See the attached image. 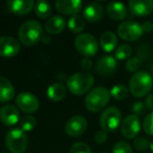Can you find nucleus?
Here are the masks:
<instances>
[{"label":"nucleus","instance_id":"10","mask_svg":"<svg viewBox=\"0 0 153 153\" xmlns=\"http://www.w3.org/2000/svg\"><path fill=\"white\" fill-rule=\"evenodd\" d=\"M140 131V122L137 115L129 114L122 121L121 132L125 137L134 138Z\"/></svg>","mask_w":153,"mask_h":153},{"label":"nucleus","instance_id":"16","mask_svg":"<svg viewBox=\"0 0 153 153\" xmlns=\"http://www.w3.org/2000/svg\"><path fill=\"white\" fill-rule=\"evenodd\" d=\"M117 59L112 56H103L97 61L96 63V70L98 74H102V76H108L114 72L117 69Z\"/></svg>","mask_w":153,"mask_h":153},{"label":"nucleus","instance_id":"24","mask_svg":"<svg viewBox=\"0 0 153 153\" xmlns=\"http://www.w3.org/2000/svg\"><path fill=\"white\" fill-rule=\"evenodd\" d=\"M67 25L69 27V30H71L74 34H79L85 27V20L82 16L78 15H74L68 19L67 21Z\"/></svg>","mask_w":153,"mask_h":153},{"label":"nucleus","instance_id":"22","mask_svg":"<svg viewBox=\"0 0 153 153\" xmlns=\"http://www.w3.org/2000/svg\"><path fill=\"white\" fill-rule=\"evenodd\" d=\"M117 42H119V40H117V35L113 32H111V30L105 32L104 34H102V36L100 38L101 47L106 53H110L112 51H115Z\"/></svg>","mask_w":153,"mask_h":153},{"label":"nucleus","instance_id":"14","mask_svg":"<svg viewBox=\"0 0 153 153\" xmlns=\"http://www.w3.org/2000/svg\"><path fill=\"white\" fill-rule=\"evenodd\" d=\"M20 113L17 107L7 104L0 108V121L5 126H14L19 122Z\"/></svg>","mask_w":153,"mask_h":153},{"label":"nucleus","instance_id":"17","mask_svg":"<svg viewBox=\"0 0 153 153\" xmlns=\"http://www.w3.org/2000/svg\"><path fill=\"white\" fill-rule=\"evenodd\" d=\"M35 7L33 0H10L7 2V11L15 15H24L30 13Z\"/></svg>","mask_w":153,"mask_h":153},{"label":"nucleus","instance_id":"9","mask_svg":"<svg viewBox=\"0 0 153 153\" xmlns=\"http://www.w3.org/2000/svg\"><path fill=\"white\" fill-rule=\"evenodd\" d=\"M16 104H17L18 108L26 113H33L38 110L39 108L38 98L28 91L18 94L16 97Z\"/></svg>","mask_w":153,"mask_h":153},{"label":"nucleus","instance_id":"35","mask_svg":"<svg viewBox=\"0 0 153 153\" xmlns=\"http://www.w3.org/2000/svg\"><path fill=\"white\" fill-rule=\"evenodd\" d=\"M107 137H108V132H106L105 130H98L94 134V140L99 144H103L106 142Z\"/></svg>","mask_w":153,"mask_h":153},{"label":"nucleus","instance_id":"6","mask_svg":"<svg viewBox=\"0 0 153 153\" xmlns=\"http://www.w3.org/2000/svg\"><path fill=\"white\" fill-rule=\"evenodd\" d=\"M74 46L76 51L85 57H91L99 49V42L94 35L89 33L79 34L74 39Z\"/></svg>","mask_w":153,"mask_h":153},{"label":"nucleus","instance_id":"7","mask_svg":"<svg viewBox=\"0 0 153 153\" xmlns=\"http://www.w3.org/2000/svg\"><path fill=\"white\" fill-rule=\"evenodd\" d=\"M122 123V113L119 108L110 106L104 109L100 117V125L106 132L114 131Z\"/></svg>","mask_w":153,"mask_h":153},{"label":"nucleus","instance_id":"40","mask_svg":"<svg viewBox=\"0 0 153 153\" xmlns=\"http://www.w3.org/2000/svg\"><path fill=\"white\" fill-rule=\"evenodd\" d=\"M151 72H152V76H153V65H152V68H151Z\"/></svg>","mask_w":153,"mask_h":153},{"label":"nucleus","instance_id":"21","mask_svg":"<svg viewBox=\"0 0 153 153\" xmlns=\"http://www.w3.org/2000/svg\"><path fill=\"white\" fill-rule=\"evenodd\" d=\"M107 14L113 20H123L127 16V7L122 2H109L107 5Z\"/></svg>","mask_w":153,"mask_h":153},{"label":"nucleus","instance_id":"30","mask_svg":"<svg viewBox=\"0 0 153 153\" xmlns=\"http://www.w3.org/2000/svg\"><path fill=\"white\" fill-rule=\"evenodd\" d=\"M112 153H132V148L127 142L120 140L114 144L112 148Z\"/></svg>","mask_w":153,"mask_h":153},{"label":"nucleus","instance_id":"31","mask_svg":"<svg viewBox=\"0 0 153 153\" xmlns=\"http://www.w3.org/2000/svg\"><path fill=\"white\" fill-rule=\"evenodd\" d=\"M142 65V59H140L138 57H133V58H129L126 62V69L128 71H137V69L140 67Z\"/></svg>","mask_w":153,"mask_h":153},{"label":"nucleus","instance_id":"29","mask_svg":"<svg viewBox=\"0 0 153 153\" xmlns=\"http://www.w3.org/2000/svg\"><path fill=\"white\" fill-rule=\"evenodd\" d=\"M69 153H91V149L86 143L76 142L70 146Z\"/></svg>","mask_w":153,"mask_h":153},{"label":"nucleus","instance_id":"34","mask_svg":"<svg viewBox=\"0 0 153 153\" xmlns=\"http://www.w3.org/2000/svg\"><path fill=\"white\" fill-rule=\"evenodd\" d=\"M145 110H146V105H145V103L140 102V101H137V102H135L132 105L133 114L137 115V117L138 115H142L145 112Z\"/></svg>","mask_w":153,"mask_h":153},{"label":"nucleus","instance_id":"3","mask_svg":"<svg viewBox=\"0 0 153 153\" xmlns=\"http://www.w3.org/2000/svg\"><path fill=\"white\" fill-rule=\"evenodd\" d=\"M110 100V91L103 86L91 89L85 97V106L89 111L98 112L107 106Z\"/></svg>","mask_w":153,"mask_h":153},{"label":"nucleus","instance_id":"19","mask_svg":"<svg viewBox=\"0 0 153 153\" xmlns=\"http://www.w3.org/2000/svg\"><path fill=\"white\" fill-rule=\"evenodd\" d=\"M66 26V21L61 15L51 16L47 19L45 23V30L48 34L57 35L64 30Z\"/></svg>","mask_w":153,"mask_h":153},{"label":"nucleus","instance_id":"11","mask_svg":"<svg viewBox=\"0 0 153 153\" xmlns=\"http://www.w3.org/2000/svg\"><path fill=\"white\" fill-rule=\"evenodd\" d=\"M87 121L83 115H74L65 124V132L69 136H79L85 132Z\"/></svg>","mask_w":153,"mask_h":153},{"label":"nucleus","instance_id":"27","mask_svg":"<svg viewBox=\"0 0 153 153\" xmlns=\"http://www.w3.org/2000/svg\"><path fill=\"white\" fill-rule=\"evenodd\" d=\"M132 53V48L129 44H122L117 47L114 51V56L117 60H126L129 59Z\"/></svg>","mask_w":153,"mask_h":153},{"label":"nucleus","instance_id":"32","mask_svg":"<svg viewBox=\"0 0 153 153\" xmlns=\"http://www.w3.org/2000/svg\"><path fill=\"white\" fill-rule=\"evenodd\" d=\"M143 129L149 135H153V111H151L149 114L144 119L143 122Z\"/></svg>","mask_w":153,"mask_h":153},{"label":"nucleus","instance_id":"5","mask_svg":"<svg viewBox=\"0 0 153 153\" xmlns=\"http://www.w3.org/2000/svg\"><path fill=\"white\" fill-rule=\"evenodd\" d=\"M27 144V135L19 128H13L5 134V145L12 153H24Z\"/></svg>","mask_w":153,"mask_h":153},{"label":"nucleus","instance_id":"23","mask_svg":"<svg viewBox=\"0 0 153 153\" xmlns=\"http://www.w3.org/2000/svg\"><path fill=\"white\" fill-rule=\"evenodd\" d=\"M47 97L53 102L62 101L66 97V87L61 83H53L47 88Z\"/></svg>","mask_w":153,"mask_h":153},{"label":"nucleus","instance_id":"13","mask_svg":"<svg viewBox=\"0 0 153 153\" xmlns=\"http://www.w3.org/2000/svg\"><path fill=\"white\" fill-rule=\"evenodd\" d=\"M128 7L134 16L144 17L153 12V0H130Z\"/></svg>","mask_w":153,"mask_h":153},{"label":"nucleus","instance_id":"20","mask_svg":"<svg viewBox=\"0 0 153 153\" xmlns=\"http://www.w3.org/2000/svg\"><path fill=\"white\" fill-rule=\"evenodd\" d=\"M15 98V88L10 80L0 76V102L5 103Z\"/></svg>","mask_w":153,"mask_h":153},{"label":"nucleus","instance_id":"15","mask_svg":"<svg viewBox=\"0 0 153 153\" xmlns=\"http://www.w3.org/2000/svg\"><path fill=\"white\" fill-rule=\"evenodd\" d=\"M55 5L60 13L74 16L81 11L83 2L81 0H57Z\"/></svg>","mask_w":153,"mask_h":153},{"label":"nucleus","instance_id":"25","mask_svg":"<svg viewBox=\"0 0 153 153\" xmlns=\"http://www.w3.org/2000/svg\"><path fill=\"white\" fill-rule=\"evenodd\" d=\"M35 13L40 18H47L51 14V5L44 0H38L35 4Z\"/></svg>","mask_w":153,"mask_h":153},{"label":"nucleus","instance_id":"33","mask_svg":"<svg viewBox=\"0 0 153 153\" xmlns=\"http://www.w3.org/2000/svg\"><path fill=\"white\" fill-rule=\"evenodd\" d=\"M149 144H150V142H149L146 137H144V136H137V137L133 140L134 148L138 151L146 150V149L149 147Z\"/></svg>","mask_w":153,"mask_h":153},{"label":"nucleus","instance_id":"41","mask_svg":"<svg viewBox=\"0 0 153 153\" xmlns=\"http://www.w3.org/2000/svg\"><path fill=\"white\" fill-rule=\"evenodd\" d=\"M0 153H9V152H0Z\"/></svg>","mask_w":153,"mask_h":153},{"label":"nucleus","instance_id":"12","mask_svg":"<svg viewBox=\"0 0 153 153\" xmlns=\"http://www.w3.org/2000/svg\"><path fill=\"white\" fill-rule=\"evenodd\" d=\"M20 43L14 37H0V56L3 58H13L19 53Z\"/></svg>","mask_w":153,"mask_h":153},{"label":"nucleus","instance_id":"28","mask_svg":"<svg viewBox=\"0 0 153 153\" xmlns=\"http://www.w3.org/2000/svg\"><path fill=\"white\" fill-rule=\"evenodd\" d=\"M37 121L33 115H24V117H21L20 120V126H21V130H23L24 132L25 131H30L33 130L35 127H36Z\"/></svg>","mask_w":153,"mask_h":153},{"label":"nucleus","instance_id":"26","mask_svg":"<svg viewBox=\"0 0 153 153\" xmlns=\"http://www.w3.org/2000/svg\"><path fill=\"white\" fill-rule=\"evenodd\" d=\"M128 88L123 84H117L114 85L110 90V96L113 97L115 100H124L128 97Z\"/></svg>","mask_w":153,"mask_h":153},{"label":"nucleus","instance_id":"8","mask_svg":"<svg viewBox=\"0 0 153 153\" xmlns=\"http://www.w3.org/2000/svg\"><path fill=\"white\" fill-rule=\"evenodd\" d=\"M117 34L125 41H136L144 34L142 24L133 20L122 22L117 27Z\"/></svg>","mask_w":153,"mask_h":153},{"label":"nucleus","instance_id":"38","mask_svg":"<svg viewBox=\"0 0 153 153\" xmlns=\"http://www.w3.org/2000/svg\"><path fill=\"white\" fill-rule=\"evenodd\" d=\"M142 27L144 33H151L153 30V22L151 21H146L142 24Z\"/></svg>","mask_w":153,"mask_h":153},{"label":"nucleus","instance_id":"1","mask_svg":"<svg viewBox=\"0 0 153 153\" xmlns=\"http://www.w3.org/2000/svg\"><path fill=\"white\" fill-rule=\"evenodd\" d=\"M153 87V76L146 70H138L130 78L129 90L135 98H143Z\"/></svg>","mask_w":153,"mask_h":153},{"label":"nucleus","instance_id":"2","mask_svg":"<svg viewBox=\"0 0 153 153\" xmlns=\"http://www.w3.org/2000/svg\"><path fill=\"white\" fill-rule=\"evenodd\" d=\"M94 83V78L89 72H76L68 76L66 85L70 92L81 96L89 92Z\"/></svg>","mask_w":153,"mask_h":153},{"label":"nucleus","instance_id":"36","mask_svg":"<svg viewBox=\"0 0 153 153\" xmlns=\"http://www.w3.org/2000/svg\"><path fill=\"white\" fill-rule=\"evenodd\" d=\"M80 65H81V68L84 70H89L90 68L92 67V60L90 59L89 57H85L81 60L80 62Z\"/></svg>","mask_w":153,"mask_h":153},{"label":"nucleus","instance_id":"37","mask_svg":"<svg viewBox=\"0 0 153 153\" xmlns=\"http://www.w3.org/2000/svg\"><path fill=\"white\" fill-rule=\"evenodd\" d=\"M145 105H146V107L149 109V110L153 111V94H150L147 96Z\"/></svg>","mask_w":153,"mask_h":153},{"label":"nucleus","instance_id":"18","mask_svg":"<svg viewBox=\"0 0 153 153\" xmlns=\"http://www.w3.org/2000/svg\"><path fill=\"white\" fill-rule=\"evenodd\" d=\"M103 14H104V7L99 2L88 3L83 10V17L91 22L99 21L103 17Z\"/></svg>","mask_w":153,"mask_h":153},{"label":"nucleus","instance_id":"39","mask_svg":"<svg viewBox=\"0 0 153 153\" xmlns=\"http://www.w3.org/2000/svg\"><path fill=\"white\" fill-rule=\"evenodd\" d=\"M149 148H150V150L153 152V140L150 142V144H149Z\"/></svg>","mask_w":153,"mask_h":153},{"label":"nucleus","instance_id":"42","mask_svg":"<svg viewBox=\"0 0 153 153\" xmlns=\"http://www.w3.org/2000/svg\"><path fill=\"white\" fill-rule=\"evenodd\" d=\"M102 153H108V152H102Z\"/></svg>","mask_w":153,"mask_h":153},{"label":"nucleus","instance_id":"4","mask_svg":"<svg viewBox=\"0 0 153 153\" xmlns=\"http://www.w3.org/2000/svg\"><path fill=\"white\" fill-rule=\"evenodd\" d=\"M18 36L24 45L30 46L36 44L43 36L42 25L36 20H27L20 26Z\"/></svg>","mask_w":153,"mask_h":153}]
</instances>
